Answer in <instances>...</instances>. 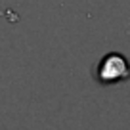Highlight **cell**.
I'll use <instances>...</instances> for the list:
<instances>
[{
  "mask_svg": "<svg viewBox=\"0 0 130 130\" xmlns=\"http://www.w3.org/2000/svg\"><path fill=\"white\" fill-rule=\"evenodd\" d=\"M128 77H130L128 59L119 52L105 54L94 69V78L102 86H113L119 82H124Z\"/></svg>",
  "mask_w": 130,
  "mask_h": 130,
  "instance_id": "obj_1",
  "label": "cell"
}]
</instances>
